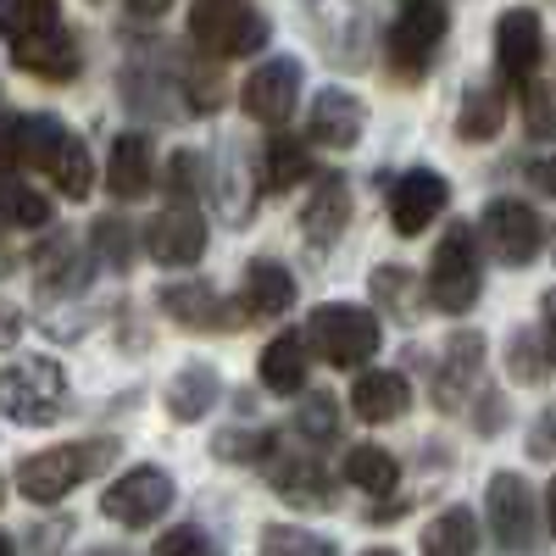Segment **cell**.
<instances>
[{"label": "cell", "instance_id": "obj_1", "mask_svg": "<svg viewBox=\"0 0 556 556\" xmlns=\"http://www.w3.org/2000/svg\"><path fill=\"white\" fill-rule=\"evenodd\" d=\"M0 34L17 67H28L45 84L78 78V39L62 23V0H0Z\"/></svg>", "mask_w": 556, "mask_h": 556}, {"label": "cell", "instance_id": "obj_2", "mask_svg": "<svg viewBox=\"0 0 556 556\" xmlns=\"http://www.w3.org/2000/svg\"><path fill=\"white\" fill-rule=\"evenodd\" d=\"M112 462H117V440H78V445H51V451H34V456H23L17 484H23V495H28V501L51 506V501H62L67 490H78L84 479L106 473Z\"/></svg>", "mask_w": 556, "mask_h": 556}, {"label": "cell", "instance_id": "obj_3", "mask_svg": "<svg viewBox=\"0 0 556 556\" xmlns=\"http://www.w3.org/2000/svg\"><path fill=\"white\" fill-rule=\"evenodd\" d=\"M479 290H484L479 235H473V223H451L445 235H440L434 267H429V301H434L445 317H462V312L479 306Z\"/></svg>", "mask_w": 556, "mask_h": 556}, {"label": "cell", "instance_id": "obj_4", "mask_svg": "<svg viewBox=\"0 0 556 556\" xmlns=\"http://www.w3.org/2000/svg\"><path fill=\"white\" fill-rule=\"evenodd\" d=\"M445 28H451V12L445 0H406V7L395 12L390 34H384V62L401 84H417L429 73L434 51L445 45Z\"/></svg>", "mask_w": 556, "mask_h": 556}, {"label": "cell", "instance_id": "obj_5", "mask_svg": "<svg viewBox=\"0 0 556 556\" xmlns=\"http://www.w3.org/2000/svg\"><path fill=\"white\" fill-rule=\"evenodd\" d=\"M67 406V374L51 356H23L0 367V412L12 424H56Z\"/></svg>", "mask_w": 556, "mask_h": 556}, {"label": "cell", "instance_id": "obj_6", "mask_svg": "<svg viewBox=\"0 0 556 556\" xmlns=\"http://www.w3.org/2000/svg\"><path fill=\"white\" fill-rule=\"evenodd\" d=\"M190 39L206 56L235 62V56H251L267 45V17L251 0H195L190 7Z\"/></svg>", "mask_w": 556, "mask_h": 556}, {"label": "cell", "instance_id": "obj_7", "mask_svg": "<svg viewBox=\"0 0 556 556\" xmlns=\"http://www.w3.org/2000/svg\"><path fill=\"white\" fill-rule=\"evenodd\" d=\"M306 23H312V39L323 45V56L334 67H367L374 62V12H367V0H312L306 7Z\"/></svg>", "mask_w": 556, "mask_h": 556}, {"label": "cell", "instance_id": "obj_8", "mask_svg": "<svg viewBox=\"0 0 556 556\" xmlns=\"http://www.w3.org/2000/svg\"><path fill=\"white\" fill-rule=\"evenodd\" d=\"M306 351H317L329 367H362L379 351V317L362 306H317L306 323Z\"/></svg>", "mask_w": 556, "mask_h": 556}, {"label": "cell", "instance_id": "obj_9", "mask_svg": "<svg viewBox=\"0 0 556 556\" xmlns=\"http://www.w3.org/2000/svg\"><path fill=\"white\" fill-rule=\"evenodd\" d=\"M178 501V484L162 473V468H128L117 484H106V495H101V513L112 518V523H123V529H151L156 518H167V506Z\"/></svg>", "mask_w": 556, "mask_h": 556}, {"label": "cell", "instance_id": "obj_10", "mask_svg": "<svg viewBox=\"0 0 556 556\" xmlns=\"http://www.w3.org/2000/svg\"><path fill=\"white\" fill-rule=\"evenodd\" d=\"M479 235H484V245L495 251V262H506V267H529V262L545 251V217H540L534 206L513 201V195H501V201L484 206Z\"/></svg>", "mask_w": 556, "mask_h": 556}, {"label": "cell", "instance_id": "obj_11", "mask_svg": "<svg viewBox=\"0 0 556 556\" xmlns=\"http://www.w3.org/2000/svg\"><path fill=\"white\" fill-rule=\"evenodd\" d=\"M262 468H267V484L278 501H290V506H329L334 501V473L317 462V451H301V445H267L262 456Z\"/></svg>", "mask_w": 556, "mask_h": 556}, {"label": "cell", "instance_id": "obj_12", "mask_svg": "<svg viewBox=\"0 0 556 556\" xmlns=\"http://www.w3.org/2000/svg\"><path fill=\"white\" fill-rule=\"evenodd\" d=\"M490 529H495V545L506 556L534 551V540H540V506H534V490H529L523 473H495L490 479Z\"/></svg>", "mask_w": 556, "mask_h": 556}, {"label": "cell", "instance_id": "obj_13", "mask_svg": "<svg viewBox=\"0 0 556 556\" xmlns=\"http://www.w3.org/2000/svg\"><path fill=\"white\" fill-rule=\"evenodd\" d=\"M146 251H151V262H162V267H190V262H201L206 256V217L195 212V206H162L156 217H151V228H146Z\"/></svg>", "mask_w": 556, "mask_h": 556}, {"label": "cell", "instance_id": "obj_14", "mask_svg": "<svg viewBox=\"0 0 556 556\" xmlns=\"http://www.w3.org/2000/svg\"><path fill=\"white\" fill-rule=\"evenodd\" d=\"M451 206V184L429 167H412L395 178V190H390V223H395V235H424V228Z\"/></svg>", "mask_w": 556, "mask_h": 556}, {"label": "cell", "instance_id": "obj_15", "mask_svg": "<svg viewBox=\"0 0 556 556\" xmlns=\"http://www.w3.org/2000/svg\"><path fill=\"white\" fill-rule=\"evenodd\" d=\"M540 56H545V28H540V12L529 7H513L501 12L495 23V67L506 84H523L540 73Z\"/></svg>", "mask_w": 556, "mask_h": 556}, {"label": "cell", "instance_id": "obj_16", "mask_svg": "<svg viewBox=\"0 0 556 556\" xmlns=\"http://www.w3.org/2000/svg\"><path fill=\"white\" fill-rule=\"evenodd\" d=\"M479 374H484V334H451L445 340V356L434 367V406L440 412H462L479 390Z\"/></svg>", "mask_w": 556, "mask_h": 556}, {"label": "cell", "instance_id": "obj_17", "mask_svg": "<svg viewBox=\"0 0 556 556\" xmlns=\"http://www.w3.org/2000/svg\"><path fill=\"white\" fill-rule=\"evenodd\" d=\"M295 96H301V62H295V56L262 62V67L245 78V89H240V101H245V112H251L256 123H285V117L295 112Z\"/></svg>", "mask_w": 556, "mask_h": 556}, {"label": "cell", "instance_id": "obj_18", "mask_svg": "<svg viewBox=\"0 0 556 556\" xmlns=\"http://www.w3.org/2000/svg\"><path fill=\"white\" fill-rule=\"evenodd\" d=\"M362 123H367V106L351 96V89H323V96L312 101V117H306V134L317 139V146L329 151H351L362 139Z\"/></svg>", "mask_w": 556, "mask_h": 556}, {"label": "cell", "instance_id": "obj_19", "mask_svg": "<svg viewBox=\"0 0 556 556\" xmlns=\"http://www.w3.org/2000/svg\"><path fill=\"white\" fill-rule=\"evenodd\" d=\"M34 278L45 295H84L89 278H96V262H89V251L73 245V235H56L51 245L34 251Z\"/></svg>", "mask_w": 556, "mask_h": 556}, {"label": "cell", "instance_id": "obj_20", "mask_svg": "<svg viewBox=\"0 0 556 556\" xmlns=\"http://www.w3.org/2000/svg\"><path fill=\"white\" fill-rule=\"evenodd\" d=\"M151 184H156L151 139L146 134H117L112 139V156H106V190L117 201H139V195H151Z\"/></svg>", "mask_w": 556, "mask_h": 556}, {"label": "cell", "instance_id": "obj_21", "mask_svg": "<svg viewBox=\"0 0 556 556\" xmlns=\"http://www.w3.org/2000/svg\"><path fill=\"white\" fill-rule=\"evenodd\" d=\"M345 223H351V184L340 178V173H329V178H317V190H312V201L301 206V235H306V245H334L340 235H345Z\"/></svg>", "mask_w": 556, "mask_h": 556}, {"label": "cell", "instance_id": "obj_22", "mask_svg": "<svg viewBox=\"0 0 556 556\" xmlns=\"http://www.w3.org/2000/svg\"><path fill=\"white\" fill-rule=\"evenodd\" d=\"M162 312L173 323H184V329H235L240 312L228 306L212 285H167L162 290Z\"/></svg>", "mask_w": 556, "mask_h": 556}, {"label": "cell", "instance_id": "obj_23", "mask_svg": "<svg viewBox=\"0 0 556 556\" xmlns=\"http://www.w3.org/2000/svg\"><path fill=\"white\" fill-rule=\"evenodd\" d=\"M351 406H356L362 424H395L412 406V384L401 374H362L351 384Z\"/></svg>", "mask_w": 556, "mask_h": 556}, {"label": "cell", "instance_id": "obj_24", "mask_svg": "<svg viewBox=\"0 0 556 556\" xmlns=\"http://www.w3.org/2000/svg\"><path fill=\"white\" fill-rule=\"evenodd\" d=\"M290 306H295V278L278 267V262H251V267H245L240 312H245V317H285Z\"/></svg>", "mask_w": 556, "mask_h": 556}, {"label": "cell", "instance_id": "obj_25", "mask_svg": "<svg viewBox=\"0 0 556 556\" xmlns=\"http://www.w3.org/2000/svg\"><path fill=\"white\" fill-rule=\"evenodd\" d=\"M217 367H206V362H184L178 374H173V384H167V412L178 417V424H201V417L212 412V401H217Z\"/></svg>", "mask_w": 556, "mask_h": 556}, {"label": "cell", "instance_id": "obj_26", "mask_svg": "<svg viewBox=\"0 0 556 556\" xmlns=\"http://www.w3.org/2000/svg\"><path fill=\"white\" fill-rule=\"evenodd\" d=\"M262 384L273 395H295L306 384V334H278L262 351Z\"/></svg>", "mask_w": 556, "mask_h": 556}, {"label": "cell", "instance_id": "obj_27", "mask_svg": "<svg viewBox=\"0 0 556 556\" xmlns=\"http://www.w3.org/2000/svg\"><path fill=\"white\" fill-rule=\"evenodd\" d=\"M506 128V96L495 84H473L468 96H462V117H456V134L473 139V146H484V139H495Z\"/></svg>", "mask_w": 556, "mask_h": 556}, {"label": "cell", "instance_id": "obj_28", "mask_svg": "<svg viewBox=\"0 0 556 556\" xmlns=\"http://www.w3.org/2000/svg\"><path fill=\"white\" fill-rule=\"evenodd\" d=\"M424 556H479V523L468 506H445L424 529Z\"/></svg>", "mask_w": 556, "mask_h": 556}, {"label": "cell", "instance_id": "obj_29", "mask_svg": "<svg viewBox=\"0 0 556 556\" xmlns=\"http://www.w3.org/2000/svg\"><path fill=\"white\" fill-rule=\"evenodd\" d=\"M545 323L540 329H518L513 340H506V374H513L518 384H545L551 379V329Z\"/></svg>", "mask_w": 556, "mask_h": 556}, {"label": "cell", "instance_id": "obj_30", "mask_svg": "<svg viewBox=\"0 0 556 556\" xmlns=\"http://www.w3.org/2000/svg\"><path fill=\"white\" fill-rule=\"evenodd\" d=\"M312 162H306V146L290 134H273L267 139V151H262V190H295V178H306Z\"/></svg>", "mask_w": 556, "mask_h": 556}, {"label": "cell", "instance_id": "obj_31", "mask_svg": "<svg viewBox=\"0 0 556 556\" xmlns=\"http://www.w3.org/2000/svg\"><path fill=\"white\" fill-rule=\"evenodd\" d=\"M45 173L56 178V190H62L67 201H84V195H89V184H96V162H89V146H84L78 134H67V139H62Z\"/></svg>", "mask_w": 556, "mask_h": 556}, {"label": "cell", "instance_id": "obj_32", "mask_svg": "<svg viewBox=\"0 0 556 556\" xmlns=\"http://www.w3.org/2000/svg\"><path fill=\"white\" fill-rule=\"evenodd\" d=\"M62 139H67V128H62L51 112L17 117V167H51V156H56Z\"/></svg>", "mask_w": 556, "mask_h": 556}, {"label": "cell", "instance_id": "obj_33", "mask_svg": "<svg viewBox=\"0 0 556 556\" xmlns=\"http://www.w3.org/2000/svg\"><path fill=\"white\" fill-rule=\"evenodd\" d=\"M345 479H351L356 490H367V495H390L395 479H401V468H395V456H390L384 445H356V451L345 456Z\"/></svg>", "mask_w": 556, "mask_h": 556}, {"label": "cell", "instance_id": "obj_34", "mask_svg": "<svg viewBox=\"0 0 556 556\" xmlns=\"http://www.w3.org/2000/svg\"><path fill=\"white\" fill-rule=\"evenodd\" d=\"M0 223H12V228H45V223H51V201H45L39 190H28V184L7 178V184H0Z\"/></svg>", "mask_w": 556, "mask_h": 556}, {"label": "cell", "instance_id": "obj_35", "mask_svg": "<svg viewBox=\"0 0 556 556\" xmlns=\"http://www.w3.org/2000/svg\"><path fill=\"white\" fill-rule=\"evenodd\" d=\"M295 440H306L312 451H323V445H334L340 440V412H334V401L329 395H312L301 412H295Z\"/></svg>", "mask_w": 556, "mask_h": 556}, {"label": "cell", "instance_id": "obj_36", "mask_svg": "<svg viewBox=\"0 0 556 556\" xmlns=\"http://www.w3.org/2000/svg\"><path fill=\"white\" fill-rule=\"evenodd\" d=\"M262 556H334V545L312 529L273 523V529H262Z\"/></svg>", "mask_w": 556, "mask_h": 556}, {"label": "cell", "instance_id": "obj_37", "mask_svg": "<svg viewBox=\"0 0 556 556\" xmlns=\"http://www.w3.org/2000/svg\"><path fill=\"white\" fill-rule=\"evenodd\" d=\"M96 251H101V262L106 267H117V273H128L134 267V228H128V217H101L96 223Z\"/></svg>", "mask_w": 556, "mask_h": 556}, {"label": "cell", "instance_id": "obj_38", "mask_svg": "<svg viewBox=\"0 0 556 556\" xmlns=\"http://www.w3.org/2000/svg\"><path fill=\"white\" fill-rule=\"evenodd\" d=\"M374 295H379V306H390L395 317H417V285H412V273L379 267V273H374Z\"/></svg>", "mask_w": 556, "mask_h": 556}, {"label": "cell", "instance_id": "obj_39", "mask_svg": "<svg viewBox=\"0 0 556 556\" xmlns=\"http://www.w3.org/2000/svg\"><path fill=\"white\" fill-rule=\"evenodd\" d=\"M212 184V173H206V156L201 151H173V162H167V190L178 195V201H190L195 190H206Z\"/></svg>", "mask_w": 556, "mask_h": 556}, {"label": "cell", "instance_id": "obj_40", "mask_svg": "<svg viewBox=\"0 0 556 556\" xmlns=\"http://www.w3.org/2000/svg\"><path fill=\"white\" fill-rule=\"evenodd\" d=\"M184 101H190V112H217L223 106V78L212 67H184Z\"/></svg>", "mask_w": 556, "mask_h": 556}, {"label": "cell", "instance_id": "obj_41", "mask_svg": "<svg viewBox=\"0 0 556 556\" xmlns=\"http://www.w3.org/2000/svg\"><path fill=\"white\" fill-rule=\"evenodd\" d=\"M523 123H529L534 139H551V84L540 73L523 78Z\"/></svg>", "mask_w": 556, "mask_h": 556}, {"label": "cell", "instance_id": "obj_42", "mask_svg": "<svg viewBox=\"0 0 556 556\" xmlns=\"http://www.w3.org/2000/svg\"><path fill=\"white\" fill-rule=\"evenodd\" d=\"M156 556H223L195 523H178V529H167L162 540H156Z\"/></svg>", "mask_w": 556, "mask_h": 556}, {"label": "cell", "instance_id": "obj_43", "mask_svg": "<svg viewBox=\"0 0 556 556\" xmlns=\"http://www.w3.org/2000/svg\"><path fill=\"white\" fill-rule=\"evenodd\" d=\"M267 445H273L267 429H240V434L228 429V434H217V456H240V462H262Z\"/></svg>", "mask_w": 556, "mask_h": 556}, {"label": "cell", "instance_id": "obj_44", "mask_svg": "<svg viewBox=\"0 0 556 556\" xmlns=\"http://www.w3.org/2000/svg\"><path fill=\"white\" fill-rule=\"evenodd\" d=\"M529 451H534L540 462L551 456V412H540V417H534V434H529Z\"/></svg>", "mask_w": 556, "mask_h": 556}, {"label": "cell", "instance_id": "obj_45", "mask_svg": "<svg viewBox=\"0 0 556 556\" xmlns=\"http://www.w3.org/2000/svg\"><path fill=\"white\" fill-rule=\"evenodd\" d=\"M167 7H173V0H128V12H134V17H146V23H151V17H162Z\"/></svg>", "mask_w": 556, "mask_h": 556}, {"label": "cell", "instance_id": "obj_46", "mask_svg": "<svg viewBox=\"0 0 556 556\" xmlns=\"http://www.w3.org/2000/svg\"><path fill=\"white\" fill-rule=\"evenodd\" d=\"M7 273H17V251L7 240V228H0V278H7Z\"/></svg>", "mask_w": 556, "mask_h": 556}, {"label": "cell", "instance_id": "obj_47", "mask_svg": "<svg viewBox=\"0 0 556 556\" xmlns=\"http://www.w3.org/2000/svg\"><path fill=\"white\" fill-rule=\"evenodd\" d=\"M0 556H17V551H12V540H7V534H0Z\"/></svg>", "mask_w": 556, "mask_h": 556}, {"label": "cell", "instance_id": "obj_48", "mask_svg": "<svg viewBox=\"0 0 556 556\" xmlns=\"http://www.w3.org/2000/svg\"><path fill=\"white\" fill-rule=\"evenodd\" d=\"M362 556H395V551H362Z\"/></svg>", "mask_w": 556, "mask_h": 556}, {"label": "cell", "instance_id": "obj_49", "mask_svg": "<svg viewBox=\"0 0 556 556\" xmlns=\"http://www.w3.org/2000/svg\"><path fill=\"white\" fill-rule=\"evenodd\" d=\"M0 501H7V484H0Z\"/></svg>", "mask_w": 556, "mask_h": 556}]
</instances>
